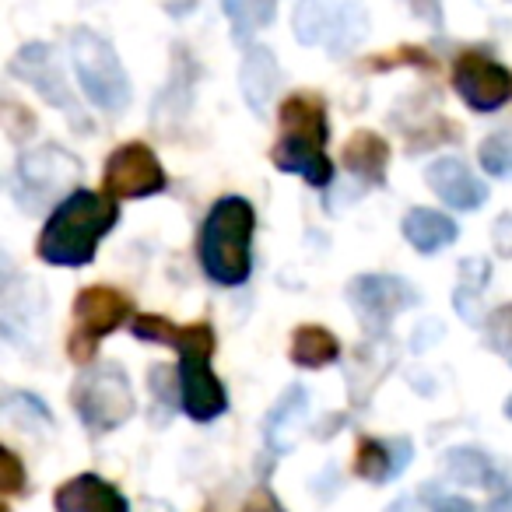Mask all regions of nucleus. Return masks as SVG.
<instances>
[{
    "mask_svg": "<svg viewBox=\"0 0 512 512\" xmlns=\"http://www.w3.org/2000/svg\"><path fill=\"white\" fill-rule=\"evenodd\" d=\"M495 246H498V253L512 256V214H502V218L495 221Z\"/></svg>",
    "mask_w": 512,
    "mask_h": 512,
    "instance_id": "nucleus-31",
    "label": "nucleus"
},
{
    "mask_svg": "<svg viewBox=\"0 0 512 512\" xmlns=\"http://www.w3.org/2000/svg\"><path fill=\"white\" fill-rule=\"evenodd\" d=\"M488 341L495 344L498 355H505V362L512 365V306L495 309L488 320Z\"/></svg>",
    "mask_w": 512,
    "mask_h": 512,
    "instance_id": "nucleus-27",
    "label": "nucleus"
},
{
    "mask_svg": "<svg viewBox=\"0 0 512 512\" xmlns=\"http://www.w3.org/2000/svg\"><path fill=\"white\" fill-rule=\"evenodd\" d=\"M453 88L470 109L495 113L512 99V74L481 53H460L453 64Z\"/></svg>",
    "mask_w": 512,
    "mask_h": 512,
    "instance_id": "nucleus-10",
    "label": "nucleus"
},
{
    "mask_svg": "<svg viewBox=\"0 0 512 512\" xmlns=\"http://www.w3.org/2000/svg\"><path fill=\"white\" fill-rule=\"evenodd\" d=\"M71 64L78 74L81 92L106 113H120L130 102V78L123 71L116 50L92 29L71 32Z\"/></svg>",
    "mask_w": 512,
    "mask_h": 512,
    "instance_id": "nucleus-4",
    "label": "nucleus"
},
{
    "mask_svg": "<svg viewBox=\"0 0 512 512\" xmlns=\"http://www.w3.org/2000/svg\"><path fill=\"white\" fill-rule=\"evenodd\" d=\"M386 512H421V509H418V498H400V502H393Z\"/></svg>",
    "mask_w": 512,
    "mask_h": 512,
    "instance_id": "nucleus-34",
    "label": "nucleus"
},
{
    "mask_svg": "<svg viewBox=\"0 0 512 512\" xmlns=\"http://www.w3.org/2000/svg\"><path fill=\"white\" fill-rule=\"evenodd\" d=\"M53 509L57 512H130V505H127V498L120 495V488L102 481L99 474H78L57 488Z\"/></svg>",
    "mask_w": 512,
    "mask_h": 512,
    "instance_id": "nucleus-14",
    "label": "nucleus"
},
{
    "mask_svg": "<svg viewBox=\"0 0 512 512\" xmlns=\"http://www.w3.org/2000/svg\"><path fill=\"white\" fill-rule=\"evenodd\" d=\"M341 165L351 176L365 179V183H372V186H383L386 165H390V144L379 134H372V130H358L341 148Z\"/></svg>",
    "mask_w": 512,
    "mask_h": 512,
    "instance_id": "nucleus-18",
    "label": "nucleus"
},
{
    "mask_svg": "<svg viewBox=\"0 0 512 512\" xmlns=\"http://www.w3.org/2000/svg\"><path fill=\"white\" fill-rule=\"evenodd\" d=\"M256 214L246 197H221L204 218L200 232V267L221 288H239L253 274Z\"/></svg>",
    "mask_w": 512,
    "mask_h": 512,
    "instance_id": "nucleus-3",
    "label": "nucleus"
},
{
    "mask_svg": "<svg viewBox=\"0 0 512 512\" xmlns=\"http://www.w3.org/2000/svg\"><path fill=\"white\" fill-rule=\"evenodd\" d=\"M306 414H309L306 386H299V383L288 386L278 404L271 407V414L264 418V442L274 456H285L288 449L295 446V432H299V425L306 421Z\"/></svg>",
    "mask_w": 512,
    "mask_h": 512,
    "instance_id": "nucleus-16",
    "label": "nucleus"
},
{
    "mask_svg": "<svg viewBox=\"0 0 512 512\" xmlns=\"http://www.w3.org/2000/svg\"><path fill=\"white\" fill-rule=\"evenodd\" d=\"M365 25L355 0H302L295 8V39L302 46H327L330 53H348Z\"/></svg>",
    "mask_w": 512,
    "mask_h": 512,
    "instance_id": "nucleus-8",
    "label": "nucleus"
},
{
    "mask_svg": "<svg viewBox=\"0 0 512 512\" xmlns=\"http://www.w3.org/2000/svg\"><path fill=\"white\" fill-rule=\"evenodd\" d=\"M281 127L288 137H302V141H316L327 144L330 130H327V109L316 95H288L281 102Z\"/></svg>",
    "mask_w": 512,
    "mask_h": 512,
    "instance_id": "nucleus-20",
    "label": "nucleus"
},
{
    "mask_svg": "<svg viewBox=\"0 0 512 512\" xmlns=\"http://www.w3.org/2000/svg\"><path fill=\"white\" fill-rule=\"evenodd\" d=\"M442 470L460 484H491V460L481 449H449L442 456Z\"/></svg>",
    "mask_w": 512,
    "mask_h": 512,
    "instance_id": "nucleus-24",
    "label": "nucleus"
},
{
    "mask_svg": "<svg viewBox=\"0 0 512 512\" xmlns=\"http://www.w3.org/2000/svg\"><path fill=\"white\" fill-rule=\"evenodd\" d=\"M505 414H509V418H512V397H509V404H505Z\"/></svg>",
    "mask_w": 512,
    "mask_h": 512,
    "instance_id": "nucleus-35",
    "label": "nucleus"
},
{
    "mask_svg": "<svg viewBox=\"0 0 512 512\" xmlns=\"http://www.w3.org/2000/svg\"><path fill=\"white\" fill-rule=\"evenodd\" d=\"M348 299L358 309L365 327L379 334V330L390 327L400 309L418 302V292L407 281L390 278V274H365V278H355L348 285Z\"/></svg>",
    "mask_w": 512,
    "mask_h": 512,
    "instance_id": "nucleus-11",
    "label": "nucleus"
},
{
    "mask_svg": "<svg viewBox=\"0 0 512 512\" xmlns=\"http://www.w3.org/2000/svg\"><path fill=\"white\" fill-rule=\"evenodd\" d=\"M488 274H491L488 260H463L460 264V288H456L453 302H456V313L467 323L481 320V292L488 285Z\"/></svg>",
    "mask_w": 512,
    "mask_h": 512,
    "instance_id": "nucleus-22",
    "label": "nucleus"
},
{
    "mask_svg": "<svg viewBox=\"0 0 512 512\" xmlns=\"http://www.w3.org/2000/svg\"><path fill=\"white\" fill-rule=\"evenodd\" d=\"M242 512H285V505L278 502L271 488H256L253 495L242 502Z\"/></svg>",
    "mask_w": 512,
    "mask_h": 512,
    "instance_id": "nucleus-29",
    "label": "nucleus"
},
{
    "mask_svg": "<svg viewBox=\"0 0 512 512\" xmlns=\"http://www.w3.org/2000/svg\"><path fill=\"white\" fill-rule=\"evenodd\" d=\"M221 11L232 22L235 43H249V36L274 18V0H221Z\"/></svg>",
    "mask_w": 512,
    "mask_h": 512,
    "instance_id": "nucleus-23",
    "label": "nucleus"
},
{
    "mask_svg": "<svg viewBox=\"0 0 512 512\" xmlns=\"http://www.w3.org/2000/svg\"><path fill=\"white\" fill-rule=\"evenodd\" d=\"M130 316V299L123 292L109 285H92L85 292H78L74 299V330L67 351L78 365H92L99 341L106 334H113L116 327H123V320Z\"/></svg>",
    "mask_w": 512,
    "mask_h": 512,
    "instance_id": "nucleus-7",
    "label": "nucleus"
},
{
    "mask_svg": "<svg viewBox=\"0 0 512 512\" xmlns=\"http://www.w3.org/2000/svg\"><path fill=\"white\" fill-rule=\"evenodd\" d=\"M278 81H281V71H278V60L267 46H253L242 60V71H239V88H242V99L246 106L253 109L256 116L264 113L267 102L274 99L278 92Z\"/></svg>",
    "mask_w": 512,
    "mask_h": 512,
    "instance_id": "nucleus-17",
    "label": "nucleus"
},
{
    "mask_svg": "<svg viewBox=\"0 0 512 512\" xmlns=\"http://www.w3.org/2000/svg\"><path fill=\"white\" fill-rule=\"evenodd\" d=\"M74 411L85 421L88 432L102 435L120 428L123 421L134 418L137 400L130 390V379L120 365H102V369H85L74 383Z\"/></svg>",
    "mask_w": 512,
    "mask_h": 512,
    "instance_id": "nucleus-5",
    "label": "nucleus"
},
{
    "mask_svg": "<svg viewBox=\"0 0 512 512\" xmlns=\"http://www.w3.org/2000/svg\"><path fill=\"white\" fill-rule=\"evenodd\" d=\"M337 358H341V344L327 327L309 323L292 334V362L302 369H323V365H334Z\"/></svg>",
    "mask_w": 512,
    "mask_h": 512,
    "instance_id": "nucleus-21",
    "label": "nucleus"
},
{
    "mask_svg": "<svg viewBox=\"0 0 512 512\" xmlns=\"http://www.w3.org/2000/svg\"><path fill=\"white\" fill-rule=\"evenodd\" d=\"M355 474L365 477L372 484H383L393 477V460H390V446L379 439H362L358 442V456H355Z\"/></svg>",
    "mask_w": 512,
    "mask_h": 512,
    "instance_id": "nucleus-25",
    "label": "nucleus"
},
{
    "mask_svg": "<svg viewBox=\"0 0 512 512\" xmlns=\"http://www.w3.org/2000/svg\"><path fill=\"white\" fill-rule=\"evenodd\" d=\"M428 190L439 200H446L453 211H477L488 200V186L460 162V158H439L425 169Z\"/></svg>",
    "mask_w": 512,
    "mask_h": 512,
    "instance_id": "nucleus-13",
    "label": "nucleus"
},
{
    "mask_svg": "<svg viewBox=\"0 0 512 512\" xmlns=\"http://www.w3.org/2000/svg\"><path fill=\"white\" fill-rule=\"evenodd\" d=\"M435 512H474V505H470L467 498H442V502L435 505Z\"/></svg>",
    "mask_w": 512,
    "mask_h": 512,
    "instance_id": "nucleus-33",
    "label": "nucleus"
},
{
    "mask_svg": "<svg viewBox=\"0 0 512 512\" xmlns=\"http://www.w3.org/2000/svg\"><path fill=\"white\" fill-rule=\"evenodd\" d=\"M137 341L169 344L179 351V404L193 421H214L228 411V393L211 369L214 355V330L207 323H169L162 316L141 313L130 323Z\"/></svg>",
    "mask_w": 512,
    "mask_h": 512,
    "instance_id": "nucleus-1",
    "label": "nucleus"
},
{
    "mask_svg": "<svg viewBox=\"0 0 512 512\" xmlns=\"http://www.w3.org/2000/svg\"><path fill=\"white\" fill-rule=\"evenodd\" d=\"M400 228H404V239L411 242L418 253H439V249L453 246L456 235H460L456 221L442 211H432V207H414V211H407Z\"/></svg>",
    "mask_w": 512,
    "mask_h": 512,
    "instance_id": "nucleus-19",
    "label": "nucleus"
},
{
    "mask_svg": "<svg viewBox=\"0 0 512 512\" xmlns=\"http://www.w3.org/2000/svg\"><path fill=\"white\" fill-rule=\"evenodd\" d=\"M271 158L281 172L302 176L313 186H327L330 179H334V162L327 158L323 144H316V141H302V137L281 134L278 144H274V151H271Z\"/></svg>",
    "mask_w": 512,
    "mask_h": 512,
    "instance_id": "nucleus-15",
    "label": "nucleus"
},
{
    "mask_svg": "<svg viewBox=\"0 0 512 512\" xmlns=\"http://www.w3.org/2000/svg\"><path fill=\"white\" fill-rule=\"evenodd\" d=\"M120 221V207L113 197H99L92 190H71L46 221L39 235V260L53 267H88L95 260L99 242Z\"/></svg>",
    "mask_w": 512,
    "mask_h": 512,
    "instance_id": "nucleus-2",
    "label": "nucleus"
},
{
    "mask_svg": "<svg viewBox=\"0 0 512 512\" xmlns=\"http://www.w3.org/2000/svg\"><path fill=\"white\" fill-rule=\"evenodd\" d=\"M484 512H512V481H498L495 495H491Z\"/></svg>",
    "mask_w": 512,
    "mask_h": 512,
    "instance_id": "nucleus-32",
    "label": "nucleus"
},
{
    "mask_svg": "<svg viewBox=\"0 0 512 512\" xmlns=\"http://www.w3.org/2000/svg\"><path fill=\"white\" fill-rule=\"evenodd\" d=\"M102 190L113 200H137L151 197V193L165 190V172L155 151L141 141H130L116 148L106 158V172H102Z\"/></svg>",
    "mask_w": 512,
    "mask_h": 512,
    "instance_id": "nucleus-9",
    "label": "nucleus"
},
{
    "mask_svg": "<svg viewBox=\"0 0 512 512\" xmlns=\"http://www.w3.org/2000/svg\"><path fill=\"white\" fill-rule=\"evenodd\" d=\"M386 446H390V460H393V477L400 474V470L407 467V463H411V439H404V435H400V439H393V442H386Z\"/></svg>",
    "mask_w": 512,
    "mask_h": 512,
    "instance_id": "nucleus-30",
    "label": "nucleus"
},
{
    "mask_svg": "<svg viewBox=\"0 0 512 512\" xmlns=\"http://www.w3.org/2000/svg\"><path fill=\"white\" fill-rule=\"evenodd\" d=\"M11 74H15V78H22V81H29V85L36 88V92L43 95L50 106H60V109H67L71 116H78L71 92H67L64 71H60L57 57H53V50L46 43L22 46V50L15 53V60H11Z\"/></svg>",
    "mask_w": 512,
    "mask_h": 512,
    "instance_id": "nucleus-12",
    "label": "nucleus"
},
{
    "mask_svg": "<svg viewBox=\"0 0 512 512\" xmlns=\"http://www.w3.org/2000/svg\"><path fill=\"white\" fill-rule=\"evenodd\" d=\"M25 481L29 477H25V467L15 456V449H0V488H4V495H22Z\"/></svg>",
    "mask_w": 512,
    "mask_h": 512,
    "instance_id": "nucleus-28",
    "label": "nucleus"
},
{
    "mask_svg": "<svg viewBox=\"0 0 512 512\" xmlns=\"http://www.w3.org/2000/svg\"><path fill=\"white\" fill-rule=\"evenodd\" d=\"M81 176V162L64 148H36L29 155L18 158L15 169V197L22 204V211L36 214L43 207L60 204L57 197H64Z\"/></svg>",
    "mask_w": 512,
    "mask_h": 512,
    "instance_id": "nucleus-6",
    "label": "nucleus"
},
{
    "mask_svg": "<svg viewBox=\"0 0 512 512\" xmlns=\"http://www.w3.org/2000/svg\"><path fill=\"white\" fill-rule=\"evenodd\" d=\"M481 169L491 176H512V130H498L481 144Z\"/></svg>",
    "mask_w": 512,
    "mask_h": 512,
    "instance_id": "nucleus-26",
    "label": "nucleus"
}]
</instances>
